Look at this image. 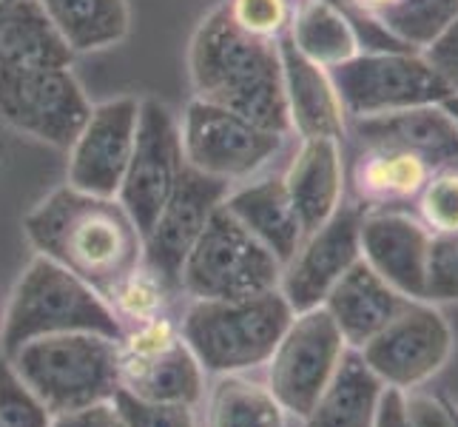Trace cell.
I'll use <instances>...</instances> for the list:
<instances>
[{
	"label": "cell",
	"mask_w": 458,
	"mask_h": 427,
	"mask_svg": "<svg viewBox=\"0 0 458 427\" xmlns=\"http://www.w3.org/2000/svg\"><path fill=\"white\" fill-rule=\"evenodd\" d=\"M385 388L361 354L347 347L334 379L302 419V427H373Z\"/></svg>",
	"instance_id": "cell-23"
},
{
	"label": "cell",
	"mask_w": 458,
	"mask_h": 427,
	"mask_svg": "<svg viewBox=\"0 0 458 427\" xmlns=\"http://www.w3.org/2000/svg\"><path fill=\"white\" fill-rule=\"evenodd\" d=\"M347 132L356 137L359 146L399 149L413 154L433 174L458 171V125L441 108V103L347 120Z\"/></svg>",
	"instance_id": "cell-18"
},
{
	"label": "cell",
	"mask_w": 458,
	"mask_h": 427,
	"mask_svg": "<svg viewBox=\"0 0 458 427\" xmlns=\"http://www.w3.org/2000/svg\"><path fill=\"white\" fill-rule=\"evenodd\" d=\"M112 405L125 427H197L194 407L171 405V402H151L137 397V393L120 388L114 393Z\"/></svg>",
	"instance_id": "cell-32"
},
{
	"label": "cell",
	"mask_w": 458,
	"mask_h": 427,
	"mask_svg": "<svg viewBox=\"0 0 458 427\" xmlns=\"http://www.w3.org/2000/svg\"><path fill=\"white\" fill-rule=\"evenodd\" d=\"M428 303H458V231L433 234L430 240Z\"/></svg>",
	"instance_id": "cell-34"
},
{
	"label": "cell",
	"mask_w": 458,
	"mask_h": 427,
	"mask_svg": "<svg viewBox=\"0 0 458 427\" xmlns=\"http://www.w3.org/2000/svg\"><path fill=\"white\" fill-rule=\"evenodd\" d=\"M404 407H407V427H458V410L438 399V397H424V393H404Z\"/></svg>",
	"instance_id": "cell-35"
},
{
	"label": "cell",
	"mask_w": 458,
	"mask_h": 427,
	"mask_svg": "<svg viewBox=\"0 0 458 427\" xmlns=\"http://www.w3.org/2000/svg\"><path fill=\"white\" fill-rule=\"evenodd\" d=\"M223 205L282 265L296 254L299 243L305 240L302 223L293 211L282 177H267L228 192Z\"/></svg>",
	"instance_id": "cell-22"
},
{
	"label": "cell",
	"mask_w": 458,
	"mask_h": 427,
	"mask_svg": "<svg viewBox=\"0 0 458 427\" xmlns=\"http://www.w3.org/2000/svg\"><path fill=\"white\" fill-rule=\"evenodd\" d=\"M91 103L72 66H29L0 72V117L57 149H72Z\"/></svg>",
	"instance_id": "cell-9"
},
{
	"label": "cell",
	"mask_w": 458,
	"mask_h": 427,
	"mask_svg": "<svg viewBox=\"0 0 458 427\" xmlns=\"http://www.w3.org/2000/svg\"><path fill=\"white\" fill-rule=\"evenodd\" d=\"M453 345V328L441 308L428 299H410L359 354L387 388L410 393L445 371Z\"/></svg>",
	"instance_id": "cell-10"
},
{
	"label": "cell",
	"mask_w": 458,
	"mask_h": 427,
	"mask_svg": "<svg viewBox=\"0 0 458 427\" xmlns=\"http://www.w3.org/2000/svg\"><path fill=\"white\" fill-rule=\"evenodd\" d=\"M180 140L185 166L208 177L233 183L250 177L267 160H274V154H279L285 142V134L259 129L223 106L194 98L185 108Z\"/></svg>",
	"instance_id": "cell-11"
},
{
	"label": "cell",
	"mask_w": 458,
	"mask_h": 427,
	"mask_svg": "<svg viewBox=\"0 0 458 427\" xmlns=\"http://www.w3.org/2000/svg\"><path fill=\"white\" fill-rule=\"evenodd\" d=\"M373 427H407V407H404V390L385 388L382 402L376 410Z\"/></svg>",
	"instance_id": "cell-37"
},
{
	"label": "cell",
	"mask_w": 458,
	"mask_h": 427,
	"mask_svg": "<svg viewBox=\"0 0 458 427\" xmlns=\"http://www.w3.org/2000/svg\"><path fill=\"white\" fill-rule=\"evenodd\" d=\"M458 18V0H399V6L382 18L390 38L413 52L433 46Z\"/></svg>",
	"instance_id": "cell-29"
},
{
	"label": "cell",
	"mask_w": 458,
	"mask_h": 427,
	"mask_svg": "<svg viewBox=\"0 0 458 427\" xmlns=\"http://www.w3.org/2000/svg\"><path fill=\"white\" fill-rule=\"evenodd\" d=\"M419 219L430 234L458 231V171H438L419 194Z\"/></svg>",
	"instance_id": "cell-33"
},
{
	"label": "cell",
	"mask_w": 458,
	"mask_h": 427,
	"mask_svg": "<svg viewBox=\"0 0 458 427\" xmlns=\"http://www.w3.org/2000/svg\"><path fill=\"white\" fill-rule=\"evenodd\" d=\"M49 427H125V424L112 402H98L81 410H72V414L52 416Z\"/></svg>",
	"instance_id": "cell-36"
},
{
	"label": "cell",
	"mask_w": 458,
	"mask_h": 427,
	"mask_svg": "<svg viewBox=\"0 0 458 427\" xmlns=\"http://www.w3.org/2000/svg\"><path fill=\"white\" fill-rule=\"evenodd\" d=\"M205 427H291V416L265 382L248 373L216 376Z\"/></svg>",
	"instance_id": "cell-28"
},
{
	"label": "cell",
	"mask_w": 458,
	"mask_h": 427,
	"mask_svg": "<svg viewBox=\"0 0 458 427\" xmlns=\"http://www.w3.org/2000/svg\"><path fill=\"white\" fill-rule=\"evenodd\" d=\"M361 211L359 205H342L325 226L299 243L296 254L282 265L279 291L293 313L319 308L330 288L361 260Z\"/></svg>",
	"instance_id": "cell-15"
},
{
	"label": "cell",
	"mask_w": 458,
	"mask_h": 427,
	"mask_svg": "<svg viewBox=\"0 0 458 427\" xmlns=\"http://www.w3.org/2000/svg\"><path fill=\"white\" fill-rule=\"evenodd\" d=\"M347 120L433 106L453 94V86L424 52H359L327 69Z\"/></svg>",
	"instance_id": "cell-7"
},
{
	"label": "cell",
	"mask_w": 458,
	"mask_h": 427,
	"mask_svg": "<svg viewBox=\"0 0 458 427\" xmlns=\"http://www.w3.org/2000/svg\"><path fill=\"white\" fill-rule=\"evenodd\" d=\"M55 334H100L123 342L125 328L106 296L49 257L38 254L14 285L0 342L9 356L31 339Z\"/></svg>",
	"instance_id": "cell-4"
},
{
	"label": "cell",
	"mask_w": 458,
	"mask_h": 427,
	"mask_svg": "<svg viewBox=\"0 0 458 427\" xmlns=\"http://www.w3.org/2000/svg\"><path fill=\"white\" fill-rule=\"evenodd\" d=\"M279 277L282 262L219 205L182 265L180 291L191 299H242L279 288Z\"/></svg>",
	"instance_id": "cell-6"
},
{
	"label": "cell",
	"mask_w": 458,
	"mask_h": 427,
	"mask_svg": "<svg viewBox=\"0 0 458 427\" xmlns=\"http://www.w3.org/2000/svg\"><path fill=\"white\" fill-rule=\"evenodd\" d=\"M72 55L100 52L129 35V0H38Z\"/></svg>",
	"instance_id": "cell-26"
},
{
	"label": "cell",
	"mask_w": 458,
	"mask_h": 427,
	"mask_svg": "<svg viewBox=\"0 0 458 427\" xmlns=\"http://www.w3.org/2000/svg\"><path fill=\"white\" fill-rule=\"evenodd\" d=\"M228 192L231 183L208 177L191 166L182 168L160 217L143 236V268L168 294L180 291L182 265Z\"/></svg>",
	"instance_id": "cell-13"
},
{
	"label": "cell",
	"mask_w": 458,
	"mask_h": 427,
	"mask_svg": "<svg viewBox=\"0 0 458 427\" xmlns=\"http://www.w3.org/2000/svg\"><path fill=\"white\" fill-rule=\"evenodd\" d=\"M9 359L52 416L112 402L123 388V347L100 334L40 337Z\"/></svg>",
	"instance_id": "cell-5"
},
{
	"label": "cell",
	"mask_w": 458,
	"mask_h": 427,
	"mask_svg": "<svg viewBox=\"0 0 458 427\" xmlns=\"http://www.w3.org/2000/svg\"><path fill=\"white\" fill-rule=\"evenodd\" d=\"M72 57L38 0H0V72L72 66Z\"/></svg>",
	"instance_id": "cell-25"
},
{
	"label": "cell",
	"mask_w": 458,
	"mask_h": 427,
	"mask_svg": "<svg viewBox=\"0 0 458 427\" xmlns=\"http://www.w3.org/2000/svg\"><path fill=\"white\" fill-rule=\"evenodd\" d=\"M123 347V388L151 402L194 407L205 390V371L180 330L168 320H146V325L120 342Z\"/></svg>",
	"instance_id": "cell-14"
},
{
	"label": "cell",
	"mask_w": 458,
	"mask_h": 427,
	"mask_svg": "<svg viewBox=\"0 0 458 427\" xmlns=\"http://www.w3.org/2000/svg\"><path fill=\"white\" fill-rule=\"evenodd\" d=\"M293 311L279 288L242 299H194L177 325L205 376L254 373L265 368Z\"/></svg>",
	"instance_id": "cell-3"
},
{
	"label": "cell",
	"mask_w": 458,
	"mask_h": 427,
	"mask_svg": "<svg viewBox=\"0 0 458 427\" xmlns=\"http://www.w3.org/2000/svg\"><path fill=\"white\" fill-rule=\"evenodd\" d=\"M282 180H285L293 211L308 236L342 209L344 163L339 140L302 137Z\"/></svg>",
	"instance_id": "cell-20"
},
{
	"label": "cell",
	"mask_w": 458,
	"mask_h": 427,
	"mask_svg": "<svg viewBox=\"0 0 458 427\" xmlns=\"http://www.w3.org/2000/svg\"><path fill=\"white\" fill-rule=\"evenodd\" d=\"M140 100L117 98L91 108L72 142L69 185L94 197H117L137 137Z\"/></svg>",
	"instance_id": "cell-16"
},
{
	"label": "cell",
	"mask_w": 458,
	"mask_h": 427,
	"mask_svg": "<svg viewBox=\"0 0 458 427\" xmlns=\"http://www.w3.org/2000/svg\"><path fill=\"white\" fill-rule=\"evenodd\" d=\"M410 303L393 285H387L373 268L359 260L351 271H347L330 294L325 296L322 308L330 313V320L336 322L342 339L347 347H365L378 330H385L402 308Z\"/></svg>",
	"instance_id": "cell-19"
},
{
	"label": "cell",
	"mask_w": 458,
	"mask_h": 427,
	"mask_svg": "<svg viewBox=\"0 0 458 427\" xmlns=\"http://www.w3.org/2000/svg\"><path fill=\"white\" fill-rule=\"evenodd\" d=\"M225 9L242 31L262 40L285 38L293 21L291 0H225Z\"/></svg>",
	"instance_id": "cell-31"
},
{
	"label": "cell",
	"mask_w": 458,
	"mask_h": 427,
	"mask_svg": "<svg viewBox=\"0 0 458 427\" xmlns=\"http://www.w3.org/2000/svg\"><path fill=\"white\" fill-rule=\"evenodd\" d=\"M40 257L91 285L108 303L143 268V234L117 197H94L63 185L23 219Z\"/></svg>",
	"instance_id": "cell-1"
},
{
	"label": "cell",
	"mask_w": 458,
	"mask_h": 427,
	"mask_svg": "<svg viewBox=\"0 0 458 427\" xmlns=\"http://www.w3.org/2000/svg\"><path fill=\"white\" fill-rule=\"evenodd\" d=\"M344 354L347 342L322 305L293 313L288 330L265 362V385L291 419L302 422L334 379Z\"/></svg>",
	"instance_id": "cell-8"
},
{
	"label": "cell",
	"mask_w": 458,
	"mask_h": 427,
	"mask_svg": "<svg viewBox=\"0 0 458 427\" xmlns=\"http://www.w3.org/2000/svg\"><path fill=\"white\" fill-rule=\"evenodd\" d=\"M433 171L419 157L399 149H376L359 146V154L351 168V185L356 194V205L361 211L407 202L421 194Z\"/></svg>",
	"instance_id": "cell-24"
},
{
	"label": "cell",
	"mask_w": 458,
	"mask_h": 427,
	"mask_svg": "<svg viewBox=\"0 0 458 427\" xmlns=\"http://www.w3.org/2000/svg\"><path fill=\"white\" fill-rule=\"evenodd\" d=\"M279 57H282V77H285L291 129L302 137L342 140L347 134V115L327 69L308 60L291 43L288 35L279 38Z\"/></svg>",
	"instance_id": "cell-21"
},
{
	"label": "cell",
	"mask_w": 458,
	"mask_h": 427,
	"mask_svg": "<svg viewBox=\"0 0 458 427\" xmlns=\"http://www.w3.org/2000/svg\"><path fill=\"white\" fill-rule=\"evenodd\" d=\"M197 100L223 106L259 129L291 134L279 40H262L231 21L225 4L202 18L188 49Z\"/></svg>",
	"instance_id": "cell-2"
},
{
	"label": "cell",
	"mask_w": 458,
	"mask_h": 427,
	"mask_svg": "<svg viewBox=\"0 0 458 427\" xmlns=\"http://www.w3.org/2000/svg\"><path fill=\"white\" fill-rule=\"evenodd\" d=\"M52 414L38 399L23 376L14 371L12 359L0 356V427H49Z\"/></svg>",
	"instance_id": "cell-30"
},
{
	"label": "cell",
	"mask_w": 458,
	"mask_h": 427,
	"mask_svg": "<svg viewBox=\"0 0 458 427\" xmlns=\"http://www.w3.org/2000/svg\"><path fill=\"white\" fill-rule=\"evenodd\" d=\"M182 168V140L171 112L154 98L140 100L134 151L120 183L117 200L143 236L160 217Z\"/></svg>",
	"instance_id": "cell-12"
},
{
	"label": "cell",
	"mask_w": 458,
	"mask_h": 427,
	"mask_svg": "<svg viewBox=\"0 0 458 427\" xmlns=\"http://www.w3.org/2000/svg\"><path fill=\"white\" fill-rule=\"evenodd\" d=\"M288 38L308 60L334 69L361 52L353 23L327 0H299Z\"/></svg>",
	"instance_id": "cell-27"
},
{
	"label": "cell",
	"mask_w": 458,
	"mask_h": 427,
	"mask_svg": "<svg viewBox=\"0 0 458 427\" xmlns=\"http://www.w3.org/2000/svg\"><path fill=\"white\" fill-rule=\"evenodd\" d=\"M441 108H445V112L453 117V123L458 125V91H453L450 94V98H445V100H441Z\"/></svg>",
	"instance_id": "cell-38"
},
{
	"label": "cell",
	"mask_w": 458,
	"mask_h": 427,
	"mask_svg": "<svg viewBox=\"0 0 458 427\" xmlns=\"http://www.w3.org/2000/svg\"><path fill=\"white\" fill-rule=\"evenodd\" d=\"M361 260L407 299H428V257L433 234L402 211L361 214Z\"/></svg>",
	"instance_id": "cell-17"
}]
</instances>
